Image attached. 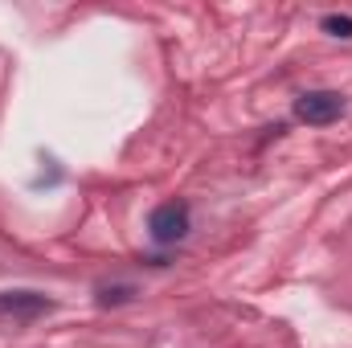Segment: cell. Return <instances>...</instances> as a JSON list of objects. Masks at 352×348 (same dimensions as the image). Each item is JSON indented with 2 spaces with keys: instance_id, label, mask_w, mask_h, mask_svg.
<instances>
[{
  "instance_id": "cell-1",
  "label": "cell",
  "mask_w": 352,
  "mask_h": 348,
  "mask_svg": "<svg viewBox=\"0 0 352 348\" xmlns=\"http://www.w3.org/2000/svg\"><path fill=\"white\" fill-rule=\"evenodd\" d=\"M54 312V299L41 291H0V320L4 324H33Z\"/></svg>"
},
{
  "instance_id": "cell-2",
  "label": "cell",
  "mask_w": 352,
  "mask_h": 348,
  "mask_svg": "<svg viewBox=\"0 0 352 348\" xmlns=\"http://www.w3.org/2000/svg\"><path fill=\"white\" fill-rule=\"evenodd\" d=\"M344 115V94L336 90H307L295 98V119L311 123V127H328Z\"/></svg>"
},
{
  "instance_id": "cell-3",
  "label": "cell",
  "mask_w": 352,
  "mask_h": 348,
  "mask_svg": "<svg viewBox=\"0 0 352 348\" xmlns=\"http://www.w3.org/2000/svg\"><path fill=\"white\" fill-rule=\"evenodd\" d=\"M148 234H152V242H160V246H176V242L188 234V205H184V201H164V205H156L152 217H148Z\"/></svg>"
},
{
  "instance_id": "cell-4",
  "label": "cell",
  "mask_w": 352,
  "mask_h": 348,
  "mask_svg": "<svg viewBox=\"0 0 352 348\" xmlns=\"http://www.w3.org/2000/svg\"><path fill=\"white\" fill-rule=\"evenodd\" d=\"M135 287L131 283H115V287H98V307H115V303H131Z\"/></svg>"
},
{
  "instance_id": "cell-5",
  "label": "cell",
  "mask_w": 352,
  "mask_h": 348,
  "mask_svg": "<svg viewBox=\"0 0 352 348\" xmlns=\"http://www.w3.org/2000/svg\"><path fill=\"white\" fill-rule=\"evenodd\" d=\"M320 25H324V33H328V37L352 41V17H349V12H328V17H324Z\"/></svg>"
}]
</instances>
